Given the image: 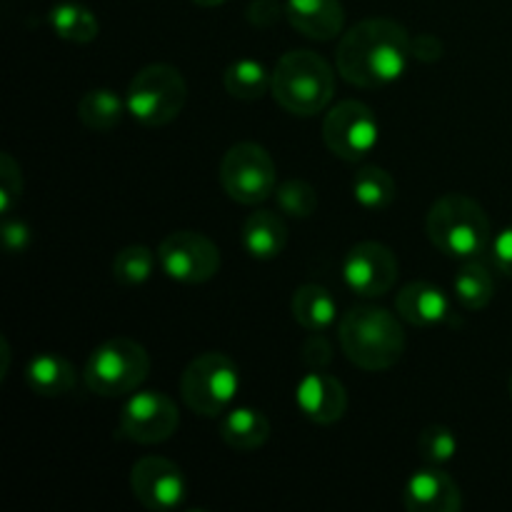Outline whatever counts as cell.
I'll list each match as a JSON object with an SVG mask.
<instances>
[{
    "instance_id": "44dd1931",
    "label": "cell",
    "mask_w": 512,
    "mask_h": 512,
    "mask_svg": "<svg viewBox=\"0 0 512 512\" xmlns=\"http://www.w3.org/2000/svg\"><path fill=\"white\" fill-rule=\"evenodd\" d=\"M293 318L308 333H325L338 320V303L323 285H300L293 295Z\"/></svg>"
},
{
    "instance_id": "30bf717a",
    "label": "cell",
    "mask_w": 512,
    "mask_h": 512,
    "mask_svg": "<svg viewBox=\"0 0 512 512\" xmlns=\"http://www.w3.org/2000/svg\"><path fill=\"white\" fill-rule=\"evenodd\" d=\"M160 268L170 280L183 285L208 283L220 270V250L210 238L195 230H175L158 248Z\"/></svg>"
},
{
    "instance_id": "5b68a950",
    "label": "cell",
    "mask_w": 512,
    "mask_h": 512,
    "mask_svg": "<svg viewBox=\"0 0 512 512\" xmlns=\"http://www.w3.org/2000/svg\"><path fill=\"white\" fill-rule=\"evenodd\" d=\"M185 100H188V83L183 73L168 63L140 68L125 93L130 118L145 128L173 123L183 113Z\"/></svg>"
},
{
    "instance_id": "2e32d148",
    "label": "cell",
    "mask_w": 512,
    "mask_h": 512,
    "mask_svg": "<svg viewBox=\"0 0 512 512\" xmlns=\"http://www.w3.org/2000/svg\"><path fill=\"white\" fill-rule=\"evenodd\" d=\"M285 18L310 40H333L343 33L345 10L340 0H285Z\"/></svg>"
},
{
    "instance_id": "52a82bcc",
    "label": "cell",
    "mask_w": 512,
    "mask_h": 512,
    "mask_svg": "<svg viewBox=\"0 0 512 512\" xmlns=\"http://www.w3.org/2000/svg\"><path fill=\"white\" fill-rule=\"evenodd\" d=\"M240 390V370L228 355L203 353L180 375V395L193 413L220 418Z\"/></svg>"
},
{
    "instance_id": "7402d4cb",
    "label": "cell",
    "mask_w": 512,
    "mask_h": 512,
    "mask_svg": "<svg viewBox=\"0 0 512 512\" xmlns=\"http://www.w3.org/2000/svg\"><path fill=\"white\" fill-rule=\"evenodd\" d=\"M128 113L125 98H120L110 88H93L78 100V118L80 123L95 133H105L120 125L123 115Z\"/></svg>"
},
{
    "instance_id": "3957f363",
    "label": "cell",
    "mask_w": 512,
    "mask_h": 512,
    "mask_svg": "<svg viewBox=\"0 0 512 512\" xmlns=\"http://www.w3.org/2000/svg\"><path fill=\"white\" fill-rule=\"evenodd\" d=\"M425 233L440 253L458 260L480 258L493 243V230L483 205L460 193L435 200L425 218Z\"/></svg>"
},
{
    "instance_id": "83f0119b",
    "label": "cell",
    "mask_w": 512,
    "mask_h": 512,
    "mask_svg": "<svg viewBox=\"0 0 512 512\" xmlns=\"http://www.w3.org/2000/svg\"><path fill=\"white\" fill-rule=\"evenodd\" d=\"M275 203L290 218H310L318 210V193L305 180H285L275 188Z\"/></svg>"
},
{
    "instance_id": "e575fe53",
    "label": "cell",
    "mask_w": 512,
    "mask_h": 512,
    "mask_svg": "<svg viewBox=\"0 0 512 512\" xmlns=\"http://www.w3.org/2000/svg\"><path fill=\"white\" fill-rule=\"evenodd\" d=\"M410 50H413V58L420 60V63H438L443 58V40L433 33H420L410 43Z\"/></svg>"
},
{
    "instance_id": "603a6c76",
    "label": "cell",
    "mask_w": 512,
    "mask_h": 512,
    "mask_svg": "<svg viewBox=\"0 0 512 512\" xmlns=\"http://www.w3.org/2000/svg\"><path fill=\"white\" fill-rule=\"evenodd\" d=\"M453 293L455 300H458L465 310L488 308L490 300L495 298V278L493 273H490L488 265L478 263V260H468V263L458 270V275H455Z\"/></svg>"
},
{
    "instance_id": "8992f818",
    "label": "cell",
    "mask_w": 512,
    "mask_h": 512,
    "mask_svg": "<svg viewBox=\"0 0 512 512\" xmlns=\"http://www.w3.org/2000/svg\"><path fill=\"white\" fill-rule=\"evenodd\" d=\"M150 373L148 350L133 338H110L90 353L83 380L95 395L123 398L135 393Z\"/></svg>"
},
{
    "instance_id": "4fadbf2b",
    "label": "cell",
    "mask_w": 512,
    "mask_h": 512,
    "mask_svg": "<svg viewBox=\"0 0 512 512\" xmlns=\"http://www.w3.org/2000/svg\"><path fill=\"white\" fill-rule=\"evenodd\" d=\"M130 488L135 500L153 512H168L183 505L188 485L183 470L168 458L145 455L130 470Z\"/></svg>"
},
{
    "instance_id": "8fae6325",
    "label": "cell",
    "mask_w": 512,
    "mask_h": 512,
    "mask_svg": "<svg viewBox=\"0 0 512 512\" xmlns=\"http://www.w3.org/2000/svg\"><path fill=\"white\" fill-rule=\"evenodd\" d=\"M180 425L178 405L158 390H140L130 395L120 413V433L123 438L140 445L165 443L175 435Z\"/></svg>"
},
{
    "instance_id": "d6a6232c",
    "label": "cell",
    "mask_w": 512,
    "mask_h": 512,
    "mask_svg": "<svg viewBox=\"0 0 512 512\" xmlns=\"http://www.w3.org/2000/svg\"><path fill=\"white\" fill-rule=\"evenodd\" d=\"M490 260L503 275L512 278V225L500 230L490 243Z\"/></svg>"
},
{
    "instance_id": "ac0fdd59",
    "label": "cell",
    "mask_w": 512,
    "mask_h": 512,
    "mask_svg": "<svg viewBox=\"0 0 512 512\" xmlns=\"http://www.w3.org/2000/svg\"><path fill=\"white\" fill-rule=\"evenodd\" d=\"M240 243L255 260H273L288 245V225L273 210H255L240 228Z\"/></svg>"
},
{
    "instance_id": "d6986e66",
    "label": "cell",
    "mask_w": 512,
    "mask_h": 512,
    "mask_svg": "<svg viewBox=\"0 0 512 512\" xmlns=\"http://www.w3.org/2000/svg\"><path fill=\"white\" fill-rule=\"evenodd\" d=\"M220 438L238 453H253L270 438V420L255 408H230L220 420Z\"/></svg>"
},
{
    "instance_id": "484cf974",
    "label": "cell",
    "mask_w": 512,
    "mask_h": 512,
    "mask_svg": "<svg viewBox=\"0 0 512 512\" xmlns=\"http://www.w3.org/2000/svg\"><path fill=\"white\" fill-rule=\"evenodd\" d=\"M395 193L398 190H395L393 175L378 165H365L353 175V198L360 208L373 210V213L390 208Z\"/></svg>"
},
{
    "instance_id": "836d02e7",
    "label": "cell",
    "mask_w": 512,
    "mask_h": 512,
    "mask_svg": "<svg viewBox=\"0 0 512 512\" xmlns=\"http://www.w3.org/2000/svg\"><path fill=\"white\" fill-rule=\"evenodd\" d=\"M3 245L8 253H25L30 245V228L23 220H5L3 223Z\"/></svg>"
},
{
    "instance_id": "ba28073f",
    "label": "cell",
    "mask_w": 512,
    "mask_h": 512,
    "mask_svg": "<svg viewBox=\"0 0 512 512\" xmlns=\"http://www.w3.org/2000/svg\"><path fill=\"white\" fill-rule=\"evenodd\" d=\"M220 185L240 205H258L278 188V170L258 143H235L220 160Z\"/></svg>"
},
{
    "instance_id": "d4e9b609",
    "label": "cell",
    "mask_w": 512,
    "mask_h": 512,
    "mask_svg": "<svg viewBox=\"0 0 512 512\" xmlns=\"http://www.w3.org/2000/svg\"><path fill=\"white\" fill-rule=\"evenodd\" d=\"M270 83H273V73H270L260 60L253 58L235 60V63H230L223 73L225 90H228V95H233L235 100L263 98L270 90Z\"/></svg>"
},
{
    "instance_id": "ffe728a7",
    "label": "cell",
    "mask_w": 512,
    "mask_h": 512,
    "mask_svg": "<svg viewBox=\"0 0 512 512\" xmlns=\"http://www.w3.org/2000/svg\"><path fill=\"white\" fill-rule=\"evenodd\" d=\"M25 383L43 398H60V395L73 393L78 375L70 360L53 353H40L25 368Z\"/></svg>"
},
{
    "instance_id": "9a60e30c",
    "label": "cell",
    "mask_w": 512,
    "mask_h": 512,
    "mask_svg": "<svg viewBox=\"0 0 512 512\" xmlns=\"http://www.w3.org/2000/svg\"><path fill=\"white\" fill-rule=\"evenodd\" d=\"M403 503L410 512H458L463 508V493L448 473L425 468L410 475L403 490Z\"/></svg>"
},
{
    "instance_id": "9c48e42d",
    "label": "cell",
    "mask_w": 512,
    "mask_h": 512,
    "mask_svg": "<svg viewBox=\"0 0 512 512\" xmlns=\"http://www.w3.org/2000/svg\"><path fill=\"white\" fill-rule=\"evenodd\" d=\"M323 140L340 160L358 163L378 148L380 123L365 103L343 100L325 113Z\"/></svg>"
},
{
    "instance_id": "e0dca14e",
    "label": "cell",
    "mask_w": 512,
    "mask_h": 512,
    "mask_svg": "<svg viewBox=\"0 0 512 512\" xmlns=\"http://www.w3.org/2000/svg\"><path fill=\"white\" fill-rule=\"evenodd\" d=\"M395 310L405 323L415 328H435L450 320V300L438 285L415 280L400 288L395 298Z\"/></svg>"
},
{
    "instance_id": "7a4b0ae2",
    "label": "cell",
    "mask_w": 512,
    "mask_h": 512,
    "mask_svg": "<svg viewBox=\"0 0 512 512\" xmlns=\"http://www.w3.org/2000/svg\"><path fill=\"white\" fill-rule=\"evenodd\" d=\"M400 320V315L375 305L348 310L338 325L345 358L370 373L393 368L405 353V330Z\"/></svg>"
},
{
    "instance_id": "f1b7e54d",
    "label": "cell",
    "mask_w": 512,
    "mask_h": 512,
    "mask_svg": "<svg viewBox=\"0 0 512 512\" xmlns=\"http://www.w3.org/2000/svg\"><path fill=\"white\" fill-rule=\"evenodd\" d=\"M420 458L430 465H445L458 453V438L445 425H428L418 438Z\"/></svg>"
},
{
    "instance_id": "4dcf8cb0",
    "label": "cell",
    "mask_w": 512,
    "mask_h": 512,
    "mask_svg": "<svg viewBox=\"0 0 512 512\" xmlns=\"http://www.w3.org/2000/svg\"><path fill=\"white\" fill-rule=\"evenodd\" d=\"M300 358H303L305 368L308 370H325L333 363V345L328 343L323 333H310L303 340V348H300Z\"/></svg>"
},
{
    "instance_id": "d590c367",
    "label": "cell",
    "mask_w": 512,
    "mask_h": 512,
    "mask_svg": "<svg viewBox=\"0 0 512 512\" xmlns=\"http://www.w3.org/2000/svg\"><path fill=\"white\" fill-rule=\"evenodd\" d=\"M195 5H203V8H215V5H223L225 0H193Z\"/></svg>"
},
{
    "instance_id": "8d00e7d4",
    "label": "cell",
    "mask_w": 512,
    "mask_h": 512,
    "mask_svg": "<svg viewBox=\"0 0 512 512\" xmlns=\"http://www.w3.org/2000/svg\"><path fill=\"white\" fill-rule=\"evenodd\" d=\"M510 398H512V375H510Z\"/></svg>"
},
{
    "instance_id": "6da1fadb",
    "label": "cell",
    "mask_w": 512,
    "mask_h": 512,
    "mask_svg": "<svg viewBox=\"0 0 512 512\" xmlns=\"http://www.w3.org/2000/svg\"><path fill=\"white\" fill-rule=\"evenodd\" d=\"M413 38L400 23L390 18H368L353 25L340 38L335 65L340 78L355 88H385L403 78Z\"/></svg>"
},
{
    "instance_id": "4316f807",
    "label": "cell",
    "mask_w": 512,
    "mask_h": 512,
    "mask_svg": "<svg viewBox=\"0 0 512 512\" xmlns=\"http://www.w3.org/2000/svg\"><path fill=\"white\" fill-rule=\"evenodd\" d=\"M155 270V253L145 245H128L113 260V275L123 285L148 283Z\"/></svg>"
},
{
    "instance_id": "1f68e13d",
    "label": "cell",
    "mask_w": 512,
    "mask_h": 512,
    "mask_svg": "<svg viewBox=\"0 0 512 512\" xmlns=\"http://www.w3.org/2000/svg\"><path fill=\"white\" fill-rule=\"evenodd\" d=\"M245 18L258 28H270L280 18H285V5H280L278 0H253L245 10Z\"/></svg>"
},
{
    "instance_id": "f546056e",
    "label": "cell",
    "mask_w": 512,
    "mask_h": 512,
    "mask_svg": "<svg viewBox=\"0 0 512 512\" xmlns=\"http://www.w3.org/2000/svg\"><path fill=\"white\" fill-rule=\"evenodd\" d=\"M23 195V170L10 153L0 155V213L8 218Z\"/></svg>"
},
{
    "instance_id": "7c38bea8",
    "label": "cell",
    "mask_w": 512,
    "mask_h": 512,
    "mask_svg": "<svg viewBox=\"0 0 512 512\" xmlns=\"http://www.w3.org/2000/svg\"><path fill=\"white\" fill-rule=\"evenodd\" d=\"M343 280L360 298H378L398 280V258L388 245L365 240L353 245L345 255Z\"/></svg>"
},
{
    "instance_id": "cb8c5ba5",
    "label": "cell",
    "mask_w": 512,
    "mask_h": 512,
    "mask_svg": "<svg viewBox=\"0 0 512 512\" xmlns=\"http://www.w3.org/2000/svg\"><path fill=\"white\" fill-rule=\"evenodd\" d=\"M50 28L68 43H93L100 33V23L93 10L80 3H58L48 15Z\"/></svg>"
},
{
    "instance_id": "5bb4252c",
    "label": "cell",
    "mask_w": 512,
    "mask_h": 512,
    "mask_svg": "<svg viewBox=\"0 0 512 512\" xmlns=\"http://www.w3.org/2000/svg\"><path fill=\"white\" fill-rule=\"evenodd\" d=\"M295 403L300 413L315 425H333L343 420L348 410V393L335 375L325 370H310L295 388Z\"/></svg>"
},
{
    "instance_id": "277c9868",
    "label": "cell",
    "mask_w": 512,
    "mask_h": 512,
    "mask_svg": "<svg viewBox=\"0 0 512 512\" xmlns=\"http://www.w3.org/2000/svg\"><path fill=\"white\" fill-rule=\"evenodd\" d=\"M270 93L290 115L313 118L333 100L335 73L323 55L313 50H290L275 63Z\"/></svg>"
}]
</instances>
